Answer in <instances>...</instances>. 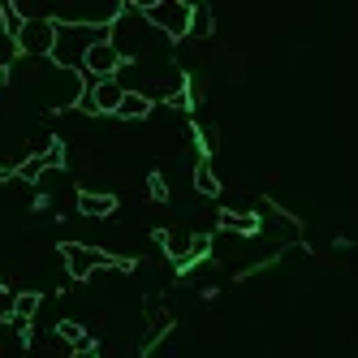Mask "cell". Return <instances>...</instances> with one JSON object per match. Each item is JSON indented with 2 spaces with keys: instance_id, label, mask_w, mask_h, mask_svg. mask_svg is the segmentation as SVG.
Here are the masks:
<instances>
[{
  "instance_id": "obj_1",
  "label": "cell",
  "mask_w": 358,
  "mask_h": 358,
  "mask_svg": "<svg viewBox=\"0 0 358 358\" xmlns=\"http://www.w3.org/2000/svg\"><path fill=\"white\" fill-rule=\"evenodd\" d=\"M108 43H113V52L121 57V65L169 61V48H173V43L143 17L138 5H121V13L113 17V27H108Z\"/></svg>"
},
{
  "instance_id": "obj_2",
  "label": "cell",
  "mask_w": 358,
  "mask_h": 358,
  "mask_svg": "<svg viewBox=\"0 0 358 358\" xmlns=\"http://www.w3.org/2000/svg\"><path fill=\"white\" fill-rule=\"evenodd\" d=\"M108 39V27H65V22H57V39H52V52H48V61L69 69V73H83V61L95 43Z\"/></svg>"
},
{
  "instance_id": "obj_3",
  "label": "cell",
  "mask_w": 358,
  "mask_h": 358,
  "mask_svg": "<svg viewBox=\"0 0 358 358\" xmlns=\"http://www.w3.org/2000/svg\"><path fill=\"white\" fill-rule=\"evenodd\" d=\"M143 9V17L156 27L169 43L173 39H186V31H190V0H156V5H138Z\"/></svg>"
},
{
  "instance_id": "obj_4",
  "label": "cell",
  "mask_w": 358,
  "mask_h": 358,
  "mask_svg": "<svg viewBox=\"0 0 358 358\" xmlns=\"http://www.w3.org/2000/svg\"><path fill=\"white\" fill-rule=\"evenodd\" d=\"M61 255H65V268H69L73 280H87V276H95L99 268H130L125 259H117V255L99 250V246H83V242H65Z\"/></svg>"
},
{
  "instance_id": "obj_5",
  "label": "cell",
  "mask_w": 358,
  "mask_h": 358,
  "mask_svg": "<svg viewBox=\"0 0 358 358\" xmlns=\"http://www.w3.org/2000/svg\"><path fill=\"white\" fill-rule=\"evenodd\" d=\"M52 39H57V22L27 17V22H22V31H17V39H13V48L22 52V61H48Z\"/></svg>"
},
{
  "instance_id": "obj_6",
  "label": "cell",
  "mask_w": 358,
  "mask_h": 358,
  "mask_svg": "<svg viewBox=\"0 0 358 358\" xmlns=\"http://www.w3.org/2000/svg\"><path fill=\"white\" fill-rule=\"evenodd\" d=\"M117 69H121V57L113 52V43H95L87 61H83V83H99V78H117Z\"/></svg>"
},
{
  "instance_id": "obj_7",
  "label": "cell",
  "mask_w": 358,
  "mask_h": 358,
  "mask_svg": "<svg viewBox=\"0 0 358 358\" xmlns=\"http://www.w3.org/2000/svg\"><path fill=\"white\" fill-rule=\"evenodd\" d=\"M78 212L91 216V220H104L117 212V199L113 194H91V190H78Z\"/></svg>"
},
{
  "instance_id": "obj_8",
  "label": "cell",
  "mask_w": 358,
  "mask_h": 358,
  "mask_svg": "<svg viewBox=\"0 0 358 358\" xmlns=\"http://www.w3.org/2000/svg\"><path fill=\"white\" fill-rule=\"evenodd\" d=\"M113 117H117V121H143V117H151V104H147L143 95H134V91H125Z\"/></svg>"
},
{
  "instance_id": "obj_9",
  "label": "cell",
  "mask_w": 358,
  "mask_h": 358,
  "mask_svg": "<svg viewBox=\"0 0 358 358\" xmlns=\"http://www.w3.org/2000/svg\"><path fill=\"white\" fill-rule=\"evenodd\" d=\"M39 311V294H17L13 298V328H27V320Z\"/></svg>"
},
{
  "instance_id": "obj_10",
  "label": "cell",
  "mask_w": 358,
  "mask_h": 358,
  "mask_svg": "<svg viewBox=\"0 0 358 358\" xmlns=\"http://www.w3.org/2000/svg\"><path fill=\"white\" fill-rule=\"evenodd\" d=\"M190 39H208L212 35V9L208 5H194L190 9V31H186Z\"/></svg>"
},
{
  "instance_id": "obj_11",
  "label": "cell",
  "mask_w": 358,
  "mask_h": 358,
  "mask_svg": "<svg viewBox=\"0 0 358 358\" xmlns=\"http://www.w3.org/2000/svg\"><path fill=\"white\" fill-rule=\"evenodd\" d=\"M194 190L199 194H220V182H216V173H212V160H199V169H194Z\"/></svg>"
},
{
  "instance_id": "obj_12",
  "label": "cell",
  "mask_w": 358,
  "mask_h": 358,
  "mask_svg": "<svg viewBox=\"0 0 358 358\" xmlns=\"http://www.w3.org/2000/svg\"><path fill=\"white\" fill-rule=\"evenodd\" d=\"M0 22H5V35H9V39H17V31H22V13H17V5L0 0Z\"/></svg>"
},
{
  "instance_id": "obj_13",
  "label": "cell",
  "mask_w": 358,
  "mask_h": 358,
  "mask_svg": "<svg viewBox=\"0 0 358 358\" xmlns=\"http://www.w3.org/2000/svg\"><path fill=\"white\" fill-rule=\"evenodd\" d=\"M57 332L65 341H73V345H87V332H83V324H73V320H61L57 324Z\"/></svg>"
}]
</instances>
